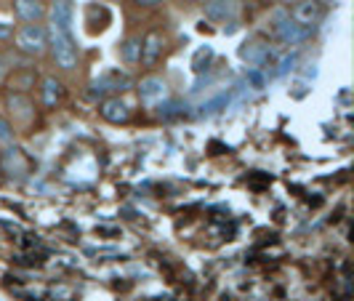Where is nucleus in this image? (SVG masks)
I'll return each instance as SVG.
<instances>
[{
    "instance_id": "22",
    "label": "nucleus",
    "mask_w": 354,
    "mask_h": 301,
    "mask_svg": "<svg viewBox=\"0 0 354 301\" xmlns=\"http://www.w3.org/2000/svg\"><path fill=\"white\" fill-rule=\"evenodd\" d=\"M293 64H296V56H293V53H290V56H285L283 62H280V70H277V75H285V72L290 70Z\"/></svg>"
},
{
    "instance_id": "25",
    "label": "nucleus",
    "mask_w": 354,
    "mask_h": 301,
    "mask_svg": "<svg viewBox=\"0 0 354 301\" xmlns=\"http://www.w3.org/2000/svg\"><path fill=\"white\" fill-rule=\"evenodd\" d=\"M6 77V64H3V59H0V80Z\"/></svg>"
},
{
    "instance_id": "23",
    "label": "nucleus",
    "mask_w": 354,
    "mask_h": 301,
    "mask_svg": "<svg viewBox=\"0 0 354 301\" xmlns=\"http://www.w3.org/2000/svg\"><path fill=\"white\" fill-rule=\"evenodd\" d=\"M248 77H250V83H253L256 89H261V86H264V77H261V75H259L256 70H250V72H248Z\"/></svg>"
},
{
    "instance_id": "5",
    "label": "nucleus",
    "mask_w": 354,
    "mask_h": 301,
    "mask_svg": "<svg viewBox=\"0 0 354 301\" xmlns=\"http://www.w3.org/2000/svg\"><path fill=\"white\" fill-rule=\"evenodd\" d=\"M125 86H131L128 75H120V72H106L102 77H96L91 83V96H106V93H115V91H123Z\"/></svg>"
},
{
    "instance_id": "6",
    "label": "nucleus",
    "mask_w": 354,
    "mask_h": 301,
    "mask_svg": "<svg viewBox=\"0 0 354 301\" xmlns=\"http://www.w3.org/2000/svg\"><path fill=\"white\" fill-rule=\"evenodd\" d=\"M319 19H322V6H319L317 0H299V3H296V8H293V21H296L299 27L315 30V24H317Z\"/></svg>"
},
{
    "instance_id": "8",
    "label": "nucleus",
    "mask_w": 354,
    "mask_h": 301,
    "mask_svg": "<svg viewBox=\"0 0 354 301\" xmlns=\"http://www.w3.org/2000/svg\"><path fill=\"white\" fill-rule=\"evenodd\" d=\"M237 11H240V3H237V0H208V3H205V17L213 19V21L234 19Z\"/></svg>"
},
{
    "instance_id": "20",
    "label": "nucleus",
    "mask_w": 354,
    "mask_h": 301,
    "mask_svg": "<svg viewBox=\"0 0 354 301\" xmlns=\"http://www.w3.org/2000/svg\"><path fill=\"white\" fill-rule=\"evenodd\" d=\"M32 80H35L32 75H21V77H14V83H11V86L19 89V91H27L30 86H32Z\"/></svg>"
},
{
    "instance_id": "27",
    "label": "nucleus",
    "mask_w": 354,
    "mask_h": 301,
    "mask_svg": "<svg viewBox=\"0 0 354 301\" xmlns=\"http://www.w3.org/2000/svg\"><path fill=\"white\" fill-rule=\"evenodd\" d=\"M109 3H115V0H109Z\"/></svg>"
},
{
    "instance_id": "11",
    "label": "nucleus",
    "mask_w": 354,
    "mask_h": 301,
    "mask_svg": "<svg viewBox=\"0 0 354 301\" xmlns=\"http://www.w3.org/2000/svg\"><path fill=\"white\" fill-rule=\"evenodd\" d=\"M0 163H3V171H6L8 176H24V174H27V160H24V155L19 152L17 147L6 149V152L0 155Z\"/></svg>"
},
{
    "instance_id": "4",
    "label": "nucleus",
    "mask_w": 354,
    "mask_h": 301,
    "mask_svg": "<svg viewBox=\"0 0 354 301\" xmlns=\"http://www.w3.org/2000/svg\"><path fill=\"white\" fill-rule=\"evenodd\" d=\"M139 96H142V102L147 107H158L162 102H168V86H165L162 77L149 75V77H144L142 86H139Z\"/></svg>"
},
{
    "instance_id": "21",
    "label": "nucleus",
    "mask_w": 354,
    "mask_h": 301,
    "mask_svg": "<svg viewBox=\"0 0 354 301\" xmlns=\"http://www.w3.org/2000/svg\"><path fill=\"white\" fill-rule=\"evenodd\" d=\"M14 35V24H8L6 19H0V40H6V37Z\"/></svg>"
},
{
    "instance_id": "7",
    "label": "nucleus",
    "mask_w": 354,
    "mask_h": 301,
    "mask_svg": "<svg viewBox=\"0 0 354 301\" xmlns=\"http://www.w3.org/2000/svg\"><path fill=\"white\" fill-rule=\"evenodd\" d=\"M72 19H75L72 0H53V8H51V27L53 30L72 35Z\"/></svg>"
},
{
    "instance_id": "24",
    "label": "nucleus",
    "mask_w": 354,
    "mask_h": 301,
    "mask_svg": "<svg viewBox=\"0 0 354 301\" xmlns=\"http://www.w3.org/2000/svg\"><path fill=\"white\" fill-rule=\"evenodd\" d=\"M133 3H139L144 8H158V6H162V0H133Z\"/></svg>"
},
{
    "instance_id": "13",
    "label": "nucleus",
    "mask_w": 354,
    "mask_h": 301,
    "mask_svg": "<svg viewBox=\"0 0 354 301\" xmlns=\"http://www.w3.org/2000/svg\"><path fill=\"white\" fill-rule=\"evenodd\" d=\"M14 8H17V17L30 24H35L37 19L46 14L43 3H37V0H14Z\"/></svg>"
},
{
    "instance_id": "2",
    "label": "nucleus",
    "mask_w": 354,
    "mask_h": 301,
    "mask_svg": "<svg viewBox=\"0 0 354 301\" xmlns=\"http://www.w3.org/2000/svg\"><path fill=\"white\" fill-rule=\"evenodd\" d=\"M48 46V33L40 24H24L17 33V48L30 56H40Z\"/></svg>"
},
{
    "instance_id": "19",
    "label": "nucleus",
    "mask_w": 354,
    "mask_h": 301,
    "mask_svg": "<svg viewBox=\"0 0 354 301\" xmlns=\"http://www.w3.org/2000/svg\"><path fill=\"white\" fill-rule=\"evenodd\" d=\"M227 102H230V96H227V93H221L218 99H213V102H208V104H203V112H216L218 107H224Z\"/></svg>"
},
{
    "instance_id": "1",
    "label": "nucleus",
    "mask_w": 354,
    "mask_h": 301,
    "mask_svg": "<svg viewBox=\"0 0 354 301\" xmlns=\"http://www.w3.org/2000/svg\"><path fill=\"white\" fill-rule=\"evenodd\" d=\"M51 46H53V56H56V64L62 70H75L77 67V46H75V37L67 35V33H59L51 27Z\"/></svg>"
},
{
    "instance_id": "26",
    "label": "nucleus",
    "mask_w": 354,
    "mask_h": 301,
    "mask_svg": "<svg viewBox=\"0 0 354 301\" xmlns=\"http://www.w3.org/2000/svg\"><path fill=\"white\" fill-rule=\"evenodd\" d=\"M285 3H299V0H285Z\"/></svg>"
},
{
    "instance_id": "10",
    "label": "nucleus",
    "mask_w": 354,
    "mask_h": 301,
    "mask_svg": "<svg viewBox=\"0 0 354 301\" xmlns=\"http://www.w3.org/2000/svg\"><path fill=\"white\" fill-rule=\"evenodd\" d=\"M99 112H102V118L109 120V123H125L131 118V109H128V104H125L120 96H112V99L102 102Z\"/></svg>"
},
{
    "instance_id": "18",
    "label": "nucleus",
    "mask_w": 354,
    "mask_h": 301,
    "mask_svg": "<svg viewBox=\"0 0 354 301\" xmlns=\"http://www.w3.org/2000/svg\"><path fill=\"white\" fill-rule=\"evenodd\" d=\"M17 139V134H14V128L8 120H0V144H14Z\"/></svg>"
},
{
    "instance_id": "3",
    "label": "nucleus",
    "mask_w": 354,
    "mask_h": 301,
    "mask_svg": "<svg viewBox=\"0 0 354 301\" xmlns=\"http://www.w3.org/2000/svg\"><path fill=\"white\" fill-rule=\"evenodd\" d=\"M274 33H277V37L283 40L285 46H296V43H301V40H306L309 37V33L312 30H306V27H299L296 21L290 17H285L283 11L280 14H274Z\"/></svg>"
},
{
    "instance_id": "9",
    "label": "nucleus",
    "mask_w": 354,
    "mask_h": 301,
    "mask_svg": "<svg viewBox=\"0 0 354 301\" xmlns=\"http://www.w3.org/2000/svg\"><path fill=\"white\" fill-rule=\"evenodd\" d=\"M240 59L248 62L253 70H259V67H264L266 59H269V46L261 43V40H250V43H245L240 48Z\"/></svg>"
},
{
    "instance_id": "12",
    "label": "nucleus",
    "mask_w": 354,
    "mask_h": 301,
    "mask_svg": "<svg viewBox=\"0 0 354 301\" xmlns=\"http://www.w3.org/2000/svg\"><path fill=\"white\" fill-rule=\"evenodd\" d=\"M160 53H162V35L160 33H149L142 40V56H139V62H144L147 67H152L160 59Z\"/></svg>"
},
{
    "instance_id": "15",
    "label": "nucleus",
    "mask_w": 354,
    "mask_h": 301,
    "mask_svg": "<svg viewBox=\"0 0 354 301\" xmlns=\"http://www.w3.org/2000/svg\"><path fill=\"white\" fill-rule=\"evenodd\" d=\"M64 96V86L56 80V77H46L43 80V104L46 107H56Z\"/></svg>"
},
{
    "instance_id": "16",
    "label": "nucleus",
    "mask_w": 354,
    "mask_h": 301,
    "mask_svg": "<svg viewBox=\"0 0 354 301\" xmlns=\"http://www.w3.org/2000/svg\"><path fill=\"white\" fill-rule=\"evenodd\" d=\"M213 62V48L211 46H203V48H197L195 56H192V70L197 72V75H203V72L211 67Z\"/></svg>"
},
{
    "instance_id": "17",
    "label": "nucleus",
    "mask_w": 354,
    "mask_h": 301,
    "mask_svg": "<svg viewBox=\"0 0 354 301\" xmlns=\"http://www.w3.org/2000/svg\"><path fill=\"white\" fill-rule=\"evenodd\" d=\"M120 53H123L125 64H136V62H139V56H142V40H136V37L125 40L123 46H120Z\"/></svg>"
},
{
    "instance_id": "14",
    "label": "nucleus",
    "mask_w": 354,
    "mask_h": 301,
    "mask_svg": "<svg viewBox=\"0 0 354 301\" xmlns=\"http://www.w3.org/2000/svg\"><path fill=\"white\" fill-rule=\"evenodd\" d=\"M8 109L17 115L19 120H32V102L24 96V93H11L8 96Z\"/></svg>"
}]
</instances>
